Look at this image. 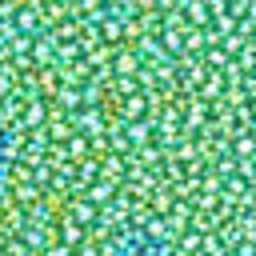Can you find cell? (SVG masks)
I'll return each instance as SVG.
<instances>
[{
	"instance_id": "1",
	"label": "cell",
	"mask_w": 256,
	"mask_h": 256,
	"mask_svg": "<svg viewBox=\"0 0 256 256\" xmlns=\"http://www.w3.org/2000/svg\"><path fill=\"white\" fill-rule=\"evenodd\" d=\"M0 256H256V0H0Z\"/></svg>"
}]
</instances>
